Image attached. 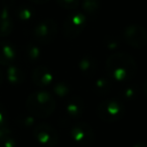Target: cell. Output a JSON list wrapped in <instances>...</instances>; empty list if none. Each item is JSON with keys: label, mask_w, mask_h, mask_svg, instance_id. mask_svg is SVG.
I'll return each mask as SVG.
<instances>
[{"label": "cell", "mask_w": 147, "mask_h": 147, "mask_svg": "<svg viewBox=\"0 0 147 147\" xmlns=\"http://www.w3.org/2000/svg\"><path fill=\"white\" fill-rule=\"evenodd\" d=\"M134 147H147V144H145V143H138Z\"/></svg>", "instance_id": "4"}, {"label": "cell", "mask_w": 147, "mask_h": 147, "mask_svg": "<svg viewBox=\"0 0 147 147\" xmlns=\"http://www.w3.org/2000/svg\"><path fill=\"white\" fill-rule=\"evenodd\" d=\"M71 135H73L75 141H77L80 144L84 145V146H88L93 142V131L88 125L81 123V124L77 125L73 128L71 130Z\"/></svg>", "instance_id": "2"}, {"label": "cell", "mask_w": 147, "mask_h": 147, "mask_svg": "<svg viewBox=\"0 0 147 147\" xmlns=\"http://www.w3.org/2000/svg\"><path fill=\"white\" fill-rule=\"evenodd\" d=\"M107 108L109 109H101L100 115L104 120L107 121H113L118 119V117L120 116L121 114V110L120 108H118L115 103H112V104H109Z\"/></svg>", "instance_id": "3"}, {"label": "cell", "mask_w": 147, "mask_h": 147, "mask_svg": "<svg viewBox=\"0 0 147 147\" xmlns=\"http://www.w3.org/2000/svg\"><path fill=\"white\" fill-rule=\"evenodd\" d=\"M34 132L37 140L42 145H45L47 147L55 146L59 141V135L57 131L49 125H39L36 127Z\"/></svg>", "instance_id": "1"}]
</instances>
